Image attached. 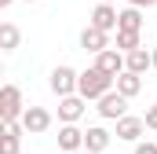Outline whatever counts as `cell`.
<instances>
[{"label":"cell","instance_id":"cell-1","mask_svg":"<svg viewBox=\"0 0 157 154\" xmlns=\"http://www.w3.org/2000/svg\"><path fill=\"white\" fill-rule=\"evenodd\" d=\"M113 81H117V77L102 74V70H99V66L91 63V66H88V70L77 77V92L84 95V99H102V95H106V92L113 88Z\"/></svg>","mask_w":157,"mask_h":154},{"label":"cell","instance_id":"cell-2","mask_svg":"<svg viewBox=\"0 0 157 154\" xmlns=\"http://www.w3.org/2000/svg\"><path fill=\"white\" fill-rule=\"evenodd\" d=\"M22 114H26V103H22V88H18V84H4V88H0V125L22 121Z\"/></svg>","mask_w":157,"mask_h":154},{"label":"cell","instance_id":"cell-3","mask_svg":"<svg viewBox=\"0 0 157 154\" xmlns=\"http://www.w3.org/2000/svg\"><path fill=\"white\" fill-rule=\"evenodd\" d=\"M77 77L80 74L73 70V66H55L51 77H48V84H51V92L62 99V95H73V92H77Z\"/></svg>","mask_w":157,"mask_h":154},{"label":"cell","instance_id":"cell-4","mask_svg":"<svg viewBox=\"0 0 157 154\" xmlns=\"http://www.w3.org/2000/svg\"><path fill=\"white\" fill-rule=\"evenodd\" d=\"M95 103H99L95 110L106 117V121H117V117H124V114H128V95H121L117 88H110V92H106L102 99H95Z\"/></svg>","mask_w":157,"mask_h":154},{"label":"cell","instance_id":"cell-5","mask_svg":"<svg viewBox=\"0 0 157 154\" xmlns=\"http://www.w3.org/2000/svg\"><path fill=\"white\" fill-rule=\"evenodd\" d=\"M88 110V99L80 95V92H73V95H62L59 99V121L62 125H73V121H80V114Z\"/></svg>","mask_w":157,"mask_h":154},{"label":"cell","instance_id":"cell-6","mask_svg":"<svg viewBox=\"0 0 157 154\" xmlns=\"http://www.w3.org/2000/svg\"><path fill=\"white\" fill-rule=\"evenodd\" d=\"M117 18H121V11L113 7V4H106V0H99L95 11H91V26H99V30H106V33H113V30L121 26Z\"/></svg>","mask_w":157,"mask_h":154},{"label":"cell","instance_id":"cell-7","mask_svg":"<svg viewBox=\"0 0 157 154\" xmlns=\"http://www.w3.org/2000/svg\"><path fill=\"white\" fill-rule=\"evenodd\" d=\"M146 132V121L135 114H124L117 117V140H124V143H139V136Z\"/></svg>","mask_w":157,"mask_h":154},{"label":"cell","instance_id":"cell-8","mask_svg":"<svg viewBox=\"0 0 157 154\" xmlns=\"http://www.w3.org/2000/svg\"><path fill=\"white\" fill-rule=\"evenodd\" d=\"M22 125H26V132H29V136H40V132H48V128H51V114H48L44 107H26Z\"/></svg>","mask_w":157,"mask_h":154},{"label":"cell","instance_id":"cell-9","mask_svg":"<svg viewBox=\"0 0 157 154\" xmlns=\"http://www.w3.org/2000/svg\"><path fill=\"white\" fill-rule=\"evenodd\" d=\"M80 48H84V51H91V55H99L102 48H110V33L88 22V26H84V33H80Z\"/></svg>","mask_w":157,"mask_h":154},{"label":"cell","instance_id":"cell-10","mask_svg":"<svg viewBox=\"0 0 157 154\" xmlns=\"http://www.w3.org/2000/svg\"><path fill=\"white\" fill-rule=\"evenodd\" d=\"M95 66H99L102 74L117 77L121 70H124V51H121V48H102V51L95 55Z\"/></svg>","mask_w":157,"mask_h":154},{"label":"cell","instance_id":"cell-11","mask_svg":"<svg viewBox=\"0 0 157 154\" xmlns=\"http://www.w3.org/2000/svg\"><path fill=\"white\" fill-rule=\"evenodd\" d=\"M59 151H70V154L84 151V132L77 128V121H73V125H62V128H59Z\"/></svg>","mask_w":157,"mask_h":154},{"label":"cell","instance_id":"cell-12","mask_svg":"<svg viewBox=\"0 0 157 154\" xmlns=\"http://www.w3.org/2000/svg\"><path fill=\"white\" fill-rule=\"evenodd\" d=\"M113 88H117L121 95L135 99V95L143 92V74H135V70H121V74H117V81H113Z\"/></svg>","mask_w":157,"mask_h":154},{"label":"cell","instance_id":"cell-13","mask_svg":"<svg viewBox=\"0 0 157 154\" xmlns=\"http://www.w3.org/2000/svg\"><path fill=\"white\" fill-rule=\"evenodd\" d=\"M124 70H135V74H146V70H154V51H146V48H135V51H128V55H124Z\"/></svg>","mask_w":157,"mask_h":154},{"label":"cell","instance_id":"cell-14","mask_svg":"<svg viewBox=\"0 0 157 154\" xmlns=\"http://www.w3.org/2000/svg\"><path fill=\"white\" fill-rule=\"evenodd\" d=\"M110 140H113V136H110V132H106L102 125H91V128L84 132V151H95V154H102L106 147H110Z\"/></svg>","mask_w":157,"mask_h":154},{"label":"cell","instance_id":"cell-15","mask_svg":"<svg viewBox=\"0 0 157 154\" xmlns=\"http://www.w3.org/2000/svg\"><path fill=\"white\" fill-rule=\"evenodd\" d=\"M22 132H26V125H22V121H11V125H4V147H0V154H18Z\"/></svg>","mask_w":157,"mask_h":154},{"label":"cell","instance_id":"cell-16","mask_svg":"<svg viewBox=\"0 0 157 154\" xmlns=\"http://www.w3.org/2000/svg\"><path fill=\"white\" fill-rule=\"evenodd\" d=\"M18 44H22L18 26H15V22H0V48H4V51H15Z\"/></svg>","mask_w":157,"mask_h":154},{"label":"cell","instance_id":"cell-17","mask_svg":"<svg viewBox=\"0 0 157 154\" xmlns=\"http://www.w3.org/2000/svg\"><path fill=\"white\" fill-rule=\"evenodd\" d=\"M117 48L128 55L135 48H143V30H117Z\"/></svg>","mask_w":157,"mask_h":154},{"label":"cell","instance_id":"cell-18","mask_svg":"<svg viewBox=\"0 0 157 154\" xmlns=\"http://www.w3.org/2000/svg\"><path fill=\"white\" fill-rule=\"evenodd\" d=\"M117 22H121L117 30H143V7L128 4V7L121 11V18H117Z\"/></svg>","mask_w":157,"mask_h":154},{"label":"cell","instance_id":"cell-19","mask_svg":"<svg viewBox=\"0 0 157 154\" xmlns=\"http://www.w3.org/2000/svg\"><path fill=\"white\" fill-rule=\"evenodd\" d=\"M143 121H146V128H154V132H157V103L146 110V114H143Z\"/></svg>","mask_w":157,"mask_h":154},{"label":"cell","instance_id":"cell-20","mask_svg":"<svg viewBox=\"0 0 157 154\" xmlns=\"http://www.w3.org/2000/svg\"><path fill=\"white\" fill-rule=\"evenodd\" d=\"M135 154H157V143H150V140L146 143H135Z\"/></svg>","mask_w":157,"mask_h":154},{"label":"cell","instance_id":"cell-21","mask_svg":"<svg viewBox=\"0 0 157 154\" xmlns=\"http://www.w3.org/2000/svg\"><path fill=\"white\" fill-rule=\"evenodd\" d=\"M128 4H135V7H154L157 0H128Z\"/></svg>","mask_w":157,"mask_h":154},{"label":"cell","instance_id":"cell-22","mask_svg":"<svg viewBox=\"0 0 157 154\" xmlns=\"http://www.w3.org/2000/svg\"><path fill=\"white\" fill-rule=\"evenodd\" d=\"M11 4H15V0H0V7H11Z\"/></svg>","mask_w":157,"mask_h":154},{"label":"cell","instance_id":"cell-23","mask_svg":"<svg viewBox=\"0 0 157 154\" xmlns=\"http://www.w3.org/2000/svg\"><path fill=\"white\" fill-rule=\"evenodd\" d=\"M154 70H157V48H154Z\"/></svg>","mask_w":157,"mask_h":154},{"label":"cell","instance_id":"cell-24","mask_svg":"<svg viewBox=\"0 0 157 154\" xmlns=\"http://www.w3.org/2000/svg\"><path fill=\"white\" fill-rule=\"evenodd\" d=\"M106 4H117V0H106Z\"/></svg>","mask_w":157,"mask_h":154},{"label":"cell","instance_id":"cell-25","mask_svg":"<svg viewBox=\"0 0 157 154\" xmlns=\"http://www.w3.org/2000/svg\"><path fill=\"white\" fill-rule=\"evenodd\" d=\"M84 154H95V151H84Z\"/></svg>","mask_w":157,"mask_h":154},{"label":"cell","instance_id":"cell-26","mask_svg":"<svg viewBox=\"0 0 157 154\" xmlns=\"http://www.w3.org/2000/svg\"><path fill=\"white\" fill-rule=\"evenodd\" d=\"M62 154H70V151H62Z\"/></svg>","mask_w":157,"mask_h":154}]
</instances>
